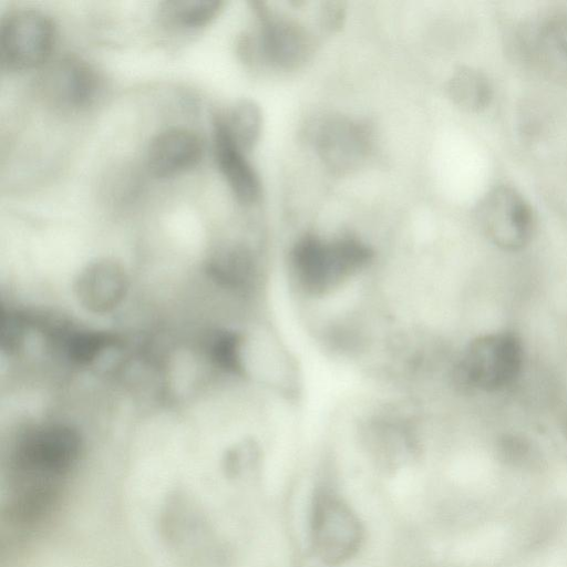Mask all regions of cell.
I'll return each instance as SVG.
<instances>
[{"label":"cell","mask_w":567,"mask_h":567,"mask_svg":"<svg viewBox=\"0 0 567 567\" xmlns=\"http://www.w3.org/2000/svg\"><path fill=\"white\" fill-rule=\"evenodd\" d=\"M203 143L192 131L172 127L154 136L147 147L146 163L156 177H171L193 168L202 159Z\"/></svg>","instance_id":"cell-10"},{"label":"cell","mask_w":567,"mask_h":567,"mask_svg":"<svg viewBox=\"0 0 567 567\" xmlns=\"http://www.w3.org/2000/svg\"><path fill=\"white\" fill-rule=\"evenodd\" d=\"M372 256L371 248L353 237L326 241L305 235L295 244L290 260L298 285L310 295H322L365 267Z\"/></svg>","instance_id":"cell-2"},{"label":"cell","mask_w":567,"mask_h":567,"mask_svg":"<svg viewBox=\"0 0 567 567\" xmlns=\"http://www.w3.org/2000/svg\"><path fill=\"white\" fill-rule=\"evenodd\" d=\"M477 217L492 243L509 251L525 247L535 227L529 203L518 190L507 185L496 186L483 197Z\"/></svg>","instance_id":"cell-6"},{"label":"cell","mask_w":567,"mask_h":567,"mask_svg":"<svg viewBox=\"0 0 567 567\" xmlns=\"http://www.w3.org/2000/svg\"><path fill=\"white\" fill-rule=\"evenodd\" d=\"M447 92L456 105L467 111L484 107L492 97V86L487 78L470 66L454 71L447 82Z\"/></svg>","instance_id":"cell-15"},{"label":"cell","mask_w":567,"mask_h":567,"mask_svg":"<svg viewBox=\"0 0 567 567\" xmlns=\"http://www.w3.org/2000/svg\"><path fill=\"white\" fill-rule=\"evenodd\" d=\"M55 27L42 11L17 9L1 21L0 55L10 70H30L44 64L55 44Z\"/></svg>","instance_id":"cell-5"},{"label":"cell","mask_w":567,"mask_h":567,"mask_svg":"<svg viewBox=\"0 0 567 567\" xmlns=\"http://www.w3.org/2000/svg\"><path fill=\"white\" fill-rule=\"evenodd\" d=\"M218 117L241 150L249 152L256 146L262 131V113L256 102L239 100Z\"/></svg>","instance_id":"cell-14"},{"label":"cell","mask_w":567,"mask_h":567,"mask_svg":"<svg viewBox=\"0 0 567 567\" xmlns=\"http://www.w3.org/2000/svg\"><path fill=\"white\" fill-rule=\"evenodd\" d=\"M346 16L347 8L344 2H323L319 13L320 25L330 33L337 32L344 24Z\"/></svg>","instance_id":"cell-20"},{"label":"cell","mask_w":567,"mask_h":567,"mask_svg":"<svg viewBox=\"0 0 567 567\" xmlns=\"http://www.w3.org/2000/svg\"><path fill=\"white\" fill-rule=\"evenodd\" d=\"M127 290V277L122 266L111 259L89 264L75 281V295L90 311L104 313L115 308Z\"/></svg>","instance_id":"cell-12"},{"label":"cell","mask_w":567,"mask_h":567,"mask_svg":"<svg viewBox=\"0 0 567 567\" xmlns=\"http://www.w3.org/2000/svg\"><path fill=\"white\" fill-rule=\"evenodd\" d=\"M311 543L315 554L328 565H340L359 550L363 529L357 514L338 495L320 492L311 511Z\"/></svg>","instance_id":"cell-4"},{"label":"cell","mask_w":567,"mask_h":567,"mask_svg":"<svg viewBox=\"0 0 567 567\" xmlns=\"http://www.w3.org/2000/svg\"><path fill=\"white\" fill-rule=\"evenodd\" d=\"M258 20V55L282 70L302 66L313 53V40L307 29L290 18L269 9L264 1H251Z\"/></svg>","instance_id":"cell-7"},{"label":"cell","mask_w":567,"mask_h":567,"mask_svg":"<svg viewBox=\"0 0 567 567\" xmlns=\"http://www.w3.org/2000/svg\"><path fill=\"white\" fill-rule=\"evenodd\" d=\"M107 339L97 332H81L68 342V352L72 360L86 363L93 360L106 346Z\"/></svg>","instance_id":"cell-19"},{"label":"cell","mask_w":567,"mask_h":567,"mask_svg":"<svg viewBox=\"0 0 567 567\" xmlns=\"http://www.w3.org/2000/svg\"><path fill=\"white\" fill-rule=\"evenodd\" d=\"M44 85L56 104L78 109L89 105L95 99L101 83L87 62L66 56L48 70Z\"/></svg>","instance_id":"cell-11"},{"label":"cell","mask_w":567,"mask_h":567,"mask_svg":"<svg viewBox=\"0 0 567 567\" xmlns=\"http://www.w3.org/2000/svg\"><path fill=\"white\" fill-rule=\"evenodd\" d=\"M518 51L523 61L543 75L567 79V13L539 14L518 32Z\"/></svg>","instance_id":"cell-8"},{"label":"cell","mask_w":567,"mask_h":567,"mask_svg":"<svg viewBox=\"0 0 567 567\" xmlns=\"http://www.w3.org/2000/svg\"><path fill=\"white\" fill-rule=\"evenodd\" d=\"M525 349L512 331H494L472 340L456 363V383L465 390L498 393L513 386L523 373Z\"/></svg>","instance_id":"cell-3"},{"label":"cell","mask_w":567,"mask_h":567,"mask_svg":"<svg viewBox=\"0 0 567 567\" xmlns=\"http://www.w3.org/2000/svg\"><path fill=\"white\" fill-rule=\"evenodd\" d=\"M80 447L78 433L65 425L28 431L11 460L9 502L37 507L56 505Z\"/></svg>","instance_id":"cell-1"},{"label":"cell","mask_w":567,"mask_h":567,"mask_svg":"<svg viewBox=\"0 0 567 567\" xmlns=\"http://www.w3.org/2000/svg\"><path fill=\"white\" fill-rule=\"evenodd\" d=\"M214 150L218 168L236 198L243 204H254L261 195L258 174L231 138L219 117L214 121Z\"/></svg>","instance_id":"cell-13"},{"label":"cell","mask_w":567,"mask_h":567,"mask_svg":"<svg viewBox=\"0 0 567 567\" xmlns=\"http://www.w3.org/2000/svg\"><path fill=\"white\" fill-rule=\"evenodd\" d=\"M241 340L231 331H224L217 334L212 343V358L224 370L233 373H240L241 363Z\"/></svg>","instance_id":"cell-18"},{"label":"cell","mask_w":567,"mask_h":567,"mask_svg":"<svg viewBox=\"0 0 567 567\" xmlns=\"http://www.w3.org/2000/svg\"><path fill=\"white\" fill-rule=\"evenodd\" d=\"M251 255L243 247H230L217 254L209 264L212 274L228 285L245 282L252 272Z\"/></svg>","instance_id":"cell-17"},{"label":"cell","mask_w":567,"mask_h":567,"mask_svg":"<svg viewBox=\"0 0 567 567\" xmlns=\"http://www.w3.org/2000/svg\"><path fill=\"white\" fill-rule=\"evenodd\" d=\"M313 140L327 168L334 174H347L358 168L368 157L372 132L365 123L334 115L318 124Z\"/></svg>","instance_id":"cell-9"},{"label":"cell","mask_w":567,"mask_h":567,"mask_svg":"<svg viewBox=\"0 0 567 567\" xmlns=\"http://www.w3.org/2000/svg\"><path fill=\"white\" fill-rule=\"evenodd\" d=\"M223 6L220 0H171L162 4L161 14L175 27L197 28L217 17Z\"/></svg>","instance_id":"cell-16"}]
</instances>
